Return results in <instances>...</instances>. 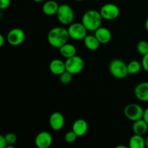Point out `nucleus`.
<instances>
[{"label": "nucleus", "instance_id": "nucleus-10", "mask_svg": "<svg viewBox=\"0 0 148 148\" xmlns=\"http://www.w3.org/2000/svg\"><path fill=\"white\" fill-rule=\"evenodd\" d=\"M52 142L51 134L48 132H41L35 139V144L38 148H49L51 145Z\"/></svg>", "mask_w": 148, "mask_h": 148}, {"label": "nucleus", "instance_id": "nucleus-12", "mask_svg": "<svg viewBox=\"0 0 148 148\" xmlns=\"http://www.w3.org/2000/svg\"><path fill=\"white\" fill-rule=\"evenodd\" d=\"M134 93L139 101L148 102V82L138 84L134 88Z\"/></svg>", "mask_w": 148, "mask_h": 148}, {"label": "nucleus", "instance_id": "nucleus-9", "mask_svg": "<svg viewBox=\"0 0 148 148\" xmlns=\"http://www.w3.org/2000/svg\"><path fill=\"white\" fill-rule=\"evenodd\" d=\"M25 33L24 30L20 28H13L10 30L7 36V40L11 46H17L24 42Z\"/></svg>", "mask_w": 148, "mask_h": 148}, {"label": "nucleus", "instance_id": "nucleus-8", "mask_svg": "<svg viewBox=\"0 0 148 148\" xmlns=\"http://www.w3.org/2000/svg\"><path fill=\"white\" fill-rule=\"evenodd\" d=\"M100 13L103 19L107 20H115L119 16L120 10L119 7L112 3H108L104 4L100 10Z\"/></svg>", "mask_w": 148, "mask_h": 148}, {"label": "nucleus", "instance_id": "nucleus-19", "mask_svg": "<svg viewBox=\"0 0 148 148\" xmlns=\"http://www.w3.org/2000/svg\"><path fill=\"white\" fill-rule=\"evenodd\" d=\"M83 40L85 47L89 49V50L96 51L99 49L101 43L95 36L87 35Z\"/></svg>", "mask_w": 148, "mask_h": 148}, {"label": "nucleus", "instance_id": "nucleus-25", "mask_svg": "<svg viewBox=\"0 0 148 148\" xmlns=\"http://www.w3.org/2000/svg\"><path fill=\"white\" fill-rule=\"evenodd\" d=\"M4 137H5L7 145H14L17 142V135L14 133H8Z\"/></svg>", "mask_w": 148, "mask_h": 148}, {"label": "nucleus", "instance_id": "nucleus-24", "mask_svg": "<svg viewBox=\"0 0 148 148\" xmlns=\"http://www.w3.org/2000/svg\"><path fill=\"white\" fill-rule=\"evenodd\" d=\"M77 135L72 130V131H69L68 132H66L64 136L65 141L67 143H69V144L75 143L77 140Z\"/></svg>", "mask_w": 148, "mask_h": 148}, {"label": "nucleus", "instance_id": "nucleus-5", "mask_svg": "<svg viewBox=\"0 0 148 148\" xmlns=\"http://www.w3.org/2000/svg\"><path fill=\"white\" fill-rule=\"evenodd\" d=\"M66 70L72 75H77L82 71L84 68V61L80 56H75L66 59L65 61Z\"/></svg>", "mask_w": 148, "mask_h": 148}, {"label": "nucleus", "instance_id": "nucleus-23", "mask_svg": "<svg viewBox=\"0 0 148 148\" xmlns=\"http://www.w3.org/2000/svg\"><path fill=\"white\" fill-rule=\"evenodd\" d=\"M72 74H71L70 72H67V71H65L62 74V75H59V79H60V82L62 84H64V85H67V84L70 83L72 80Z\"/></svg>", "mask_w": 148, "mask_h": 148}, {"label": "nucleus", "instance_id": "nucleus-18", "mask_svg": "<svg viewBox=\"0 0 148 148\" xmlns=\"http://www.w3.org/2000/svg\"><path fill=\"white\" fill-rule=\"evenodd\" d=\"M59 53L63 57L68 59L72 56H74L77 53V49L73 44L71 43H65L64 46L59 48Z\"/></svg>", "mask_w": 148, "mask_h": 148}, {"label": "nucleus", "instance_id": "nucleus-15", "mask_svg": "<svg viewBox=\"0 0 148 148\" xmlns=\"http://www.w3.org/2000/svg\"><path fill=\"white\" fill-rule=\"evenodd\" d=\"M49 69L51 72L55 75H60L66 71V65L65 62H63L61 59H53L50 62Z\"/></svg>", "mask_w": 148, "mask_h": 148}, {"label": "nucleus", "instance_id": "nucleus-27", "mask_svg": "<svg viewBox=\"0 0 148 148\" xmlns=\"http://www.w3.org/2000/svg\"><path fill=\"white\" fill-rule=\"evenodd\" d=\"M11 3V0H0V9L6 10L8 8Z\"/></svg>", "mask_w": 148, "mask_h": 148}, {"label": "nucleus", "instance_id": "nucleus-16", "mask_svg": "<svg viewBox=\"0 0 148 148\" xmlns=\"http://www.w3.org/2000/svg\"><path fill=\"white\" fill-rule=\"evenodd\" d=\"M59 7V4L56 1L50 0V1H46L43 4V7H42V10L46 15L52 16L56 14Z\"/></svg>", "mask_w": 148, "mask_h": 148}, {"label": "nucleus", "instance_id": "nucleus-34", "mask_svg": "<svg viewBox=\"0 0 148 148\" xmlns=\"http://www.w3.org/2000/svg\"><path fill=\"white\" fill-rule=\"evenodd\" d=\"M116 148H127V147H126V146L121 145V146H117Z\"/></svg>", "mask_w": 148, "mask_h": 148}, {"label": "nucleus", "instance_id": "nucleus-13", "mask_svg": "<svg viewBox=\"0 0 148 148\" xmlns=\"http://www.w3.org/2000/svg\"><path fill=\"white\" fill-rule=\"evenodd\" d=\"M95 36L102 44L109 43L112 38V34L109 29L105 27H100L95 31Z\"/></svg>", "mask_w": 148, "mask_h": 148}, {"label": "nucleus", "instance_id": "nucleus-21", "mask_svg": "<svg viewBox=\"0 0 148 148\" xmlns=\"http://www.w3.org/2000/svg\"><path fill=\"white\" fill-rule=\"evenodd\" d=\"M143 68L142 63L137 60H132L127 64L129 75H137Z\"/></svg>", "mask_w": 148, "mask_h": 148}, {"label": "nucleus", "instance_id": "nucleus-6", "mask_svg": "<svg viewBox=\"0 0 148 148\" xmlns=\"http://www.w3.org/2000/svg\"><path fill=\"white\" fill-rule=\"evenodd\" d=\"M144 111L145 110L141 106L137 103H131L124 108V115L130 121H135L143 118Z\"/></svg>", "mask_w": 148, "mask_h": 148}, {"label": "nucleus", "instance_id": "nucleus-4", "mask_svg": "<svg viewBox=\"0 0 148 148\" xmlns=\"http://www.w3.org/2000/svg\"><path fill=\"white\" fill-rule=\"evenodd\" d=\"M56 16L62 24L64 25L72 24L75 18V13L73 10L69 5L66 4L59 5V10H58Z\"/></svg>", "mask_w": 148, "mask_h": 148}, {"label": "nucleus", "instance_id": "nucleus-14", "mask_svg": "<svg viewBox=\"0 0 148 148\" xmlns=\"http://www.w3.org/2000/svg\"><path fill=\"white\" fill-rule=\"evenodd\" d=\"M72 130L77 135V137H82L88 132V122L85 119H79L73 123Z\"/></svg>", "mask_w": 148, "mask_h": 148}, {"label": "nucleus", "instance_id": "nucleus-32", "mask_svg": "<svg viewBox=\"0 0 148 148\" xmlns=\"http://www.w3.org/2000/svg\"><path fill=\"white\" fill-rule=\"evenodd\" d=\"M145 146L148 147V136L145 138Z\"/></svg>", "mask_w": 148, "mask_h": 148}, {"label": "nucleus", "instance_id": "nucleus-26", "mask_svg": "<svg viewBox=\"0 0 148 148\" xmlns=\"http://www.w3.org/2000/svg\"><path fill=\"white\" fill-rule=\"evenodd\" d=\"M142 66L145 71L148 72V53L147 54L144 55L142 59Z\"/></svg>", "mask_w": 148, "mask_h": 148}, {"label": "nucleus", "instance_id": "nucleus-28", "mask_svg": "<svg viewBox=\"0 0 148 148\" xmlns=\"http://www.w3.org/2000/svg\"><path fill=\"white\" fill-rule=\"evenodd\" d=\"M7 143L6 141L5 137L3 135H0V148L7 147Z\"/></svg>", "mask_w": 148, "mask_h": 148}, {"label": "nucleus", "instance_id": "nucleus-30", "mask_svg": "<svg viewBox=\"0 0 148 148\" xmlns=\"http://www.w3.org/2000/svg\"><path fill=\"white\" fill-rule=\"evenodd\" d=\"M4 41H5V38L4 36L2 34H0V47H2L4 46Z\"/></svg>", "mask_w": 148, "mask_h": 148}, {"label": "nucleus", "instance_id": "nucleus-20", "mask_svg": "<svg viewBox=\"0 0 148 148\" xmlns=\"http://www.w3.org/2000/svg\"><path fill=\"white\" fill-rule=\"evenodd\" d=\"M129 146L130 148H144L145 147V140L142 135L134 134L130 138Z\"/></svg>", "mask_w": 148, "mask_h": 148}, {"label": "nucleus", "instance_id": "nucleus-7", "mask_svg": "<svg viewBox=\"0 0 148 148\" xmlns=\"http://www.w3.org/2000/svg\"><path fill=\"white\" fill-rule=\"evenodd\" d=\"M69 37L75 40H84L87 36V29L82 23H75L69 25L68 27Z\"/></svg>", "mask_w": 148, "mask_h": 148}, {"label": "nucleus", "instance_id": "nucleus-22", "mask_svg": "<svg viewBox=\"0 0 148 148\" xmlns=\"http://www.w3.org/2000/svg\"><path fill=\"white\" fill-rule=\"evenodd\" d=\"M137 50L139 53L144 56L148 53V42L146 40H140L137 45Z\"/></svg>", "mask_w": 148, "mask_h": 148}, {"label": "nucleus", "instance_id": "nucleus-2", "mask_svg": "<svg viewBox=\"0 0 148 148\" xmlns=\"http://www.w3.org/2000/svg\"><path fill=\"white\" fill-rule=\"evenodd\" d=\"M103 17L100 12L95 10H90L83 14L82 23L89 31H95L102 23Z\"/></svg>", "mask_w": 148, "mask_h": 148}, {"label": "nucleus", "instance_id": "nucleus-17", "mask_svg": "<svg viewBox=\"0 0 148 148\" xmlns=\"http://www.w3.org/2000/svg\"><path fill=\"white\" fill-rule=\"evenodd\" d=\"M132 130L135 134L139 135H145L148 130V124L145 121L144 119H140L134 121L132 126Z\"/></svg>", "mask_w": 148, "mask_h": 148}, {"label": "nucleus", "instance_id": "nucleus-33", "mask_svg": "<svg viewBox=\"0 0 148 148\" xmlns=\"http://www.w3.org/2000/svg\"><path fill=\"white\" fill-rule=\"evenodd\" d=\"M33 1H34L35 2L40 3V2H43V1H44L45 0H33Z\"/></svg>", "mask_w": 148, "mask_h": 148}, {"label": "nucleus", "instance_id": "nucleus-1", "mask_svg": "<svg viewBox=\"0 0 148 148\" xmlns=\"http://www.w3.org/2000/svg\"><path fill=\"white\" fill-rule=\"evenodd\" d=\"M69 38L67 29L62 27H53L49 32L47 36L49 44L56 49H59L67 43Z\"/></svg>", "mask_w": 148, "mask_h": 148}, {"label": "nucleus", "instance_id": "nucleus-31", "mask_svg": "<svg viewBox=\"0 0 148 148\" xmlns=\"http://www.w3.org/2000/svg\"><path fill=\"white\" fill-rule=\"evenodd\" d=\"M145 29H146V30H147V33H148V17L147 18V20H146V21H145Z\"/></svg>", "mask_w": 148, "mask_h": 148}, {"label": "nucleus", "instance_id": "nucleus-3", "mask_svg": "<svg viewBox=\"0 0 148 148\" xmlns=\"http://www.w3.org/2000/svg\"><path fill=\"white\" fill-rule=\"evenodd\" d=\"M109 72L116 79H124L129 75L127 64L121 59H114L109 64Z\"/></svg>", "mask_w": 148, "mask_h": 148}, {"label": "nucleus", "instance_id": "nucleus-29", "mask_svg": "<svg viewBox=\"0 0 148 148\" xmlns=\"http://www.w3.org/2000/svg\"><path fill=\"white\" fill-rule=\"evenodd\" d=\"M143 119H145V121L148 124V108H146L144 111V115H143Z\"/></svg>", "mask_w": 148, "mask_h": 148}, {"label": "nucleus", "instance_id": "nucleus-11", "mask_svg": "<svg viewBox=\"0 0 148 148\" xmlns=\"http://www.w3.org/2000/svg\"><path fill=\"white\" fill-rule=\"evenodd\" d=\"M64 116L60 112H54L50 116L49 125L54 131H59L62 130L64 126Z\"/></svg>", "mask_w": 148, "mask_h": 148}, {"label": "nucleus", "instance_id": "nucleus-35", "mask_svg": "<svg viewBox=\"0 0 148 148\" xmlns=\"http://www.w3.org/2000/svg\"><path fill=\"white\" fill-rule=\"evenodd\" d=\"M74 1H82L83 0H74Z\"/></svg>", "mask_w": 148, "mask_h": 148}]
</instances>
